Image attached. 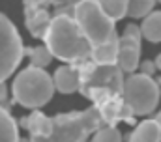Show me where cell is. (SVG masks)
I'll list each match as a JSON object with an SVG mask.
<instances>
[{
	"instance_id": "obj_25",
	"label": "cell",
	"mask_w": 161,
	"mask_h": 142,
	"mask_svg": "<svg viewBox=\"0 0 161 142\" xmlns=\"http://www.w3.org/2000/svg\"><path fill=\"white\" fill-rule=\"evenodd\" d=\"M159 142H161V140H159Z\"/></svg>"
},
{
	"instance_id": "obj_2",
	"label": "cell",
	"mask_w": 161,
	"mask_h": 142,
	"mask_svg": "<svg viewBox=\"0 0 161 142\" xmlns=\"http://www.w3.org/2000/svg\"><path fill=\"white\" fill-rule=\"evenodd\" d=\"M97 106L82 112H68L53 118V129L45 137H30V142H88V137L96 133L101 123Z\"/></svg>"
},
{
	"instance_id": "obj_10",
	"label": "cell",
	"mask_w": 161,
	"mask_h": 142,
	"mask_svg": "<svg viewBox=\"0 0 161 142\" xmlns=\"http://www.w3.org/2000/svg\"><path fill=\"white\" fill-rule=\"evenodd\" d=\"M161 140V127L158 123V120H144L141 122L135 131L129 135V140L127 142H159Z\"/></svg>"
},
{
	"instance_id": "obj_14",
	"label": "cell",
	"mask_w": 161,
	"mask_h": 142,
	"mask_svg": "<svg viewBox=\"0 0 161 142\" xmlns=\"http://www.w3.org/2000/svg\"><path fill=\"white\" fill-rule=\"evenodd\" d=\"M0 142H19V125L8 108L0 105Z\"/></svg>"
},
{
	"instance_id": "obj_22",
	"label": "cell",
	"mask_w": 161,
	"mask_h": 142,
	"mask_svg": "<svg viewBox=\"0 0 161 142\" xmlns=\"http://www.w3.org/2000/svg\"><path fill=\"white\" fill-rule=\"evenodd\" d=\"M156 120H158V123H159V127H161V112L158 114V116H156Z\"/></svg>"
},
{
	"instance_id": "obj_8",
	"label": "cell",
	"mask_w": 161,
	"mask_h": 142,
	"mask_svg": "<svg viewBox=\"0 0 161 142\" xmlns=\"http://www.w3.org/2000/svg\"><path fill=\"white\" fill-rule=\"evenodd\" d=\"M141 28L127 25L124 34L118 37V58L116 66L125 73H133L141 64Z\"/></svg>"
},
{
	"instance_id": "obj_23",
	"label": "cell",
	"mask_w": 161,
	"mask_h": 142,
	"mask_svg": "<svg viewBox=\"0 0 161 142\" xmlns=\"http://www.w3.org/2000/svg\"><path fill=\"white\" fill-rule=\"evenodd\" d=\"M19 142H30V139H19Z\"/></svg>"
},
{
	"instance_id": "obj_16",
	"label": "cell",
	"mask_w": 161,
	"mask_h": 142,
	"mask_svg": "<svg viewBox=\"0 0 161 142\" xmlns=\"http://www.w3.org/2000/svg\"><path fill=\"white\" fill-rule=\"evenodd\" d=\"M25 54H28L30 58V64L34 68H47L53 60V54L47 47H32V49H26Z\"/></svg>"
},
{
	"instance_id": "obj_1",
	"label": "cell",
	"mask_w": 161,
	"mask_h": 142,
	"mask_svg": "<svg viewBox=\"0 0 161 142\" xmlns=\"http://www.w3.org/2000/svg\"><path fill=\"white\" fill-rule=\"evenodd\" d=\"M43 37H45V47L51 51L53 58L69 64L90 58L92 45L79 30L75 19L68 15H58L51 19Z\"/></svg>"
},
{
	"instance_id": "obj_19",
	"label": "cell",
	"mask_w": 161,
	"mask_h": 142,
	"mask_svg": "<svg viewBox=\"0 0 161 142\" xmlns=\"http://www.w3.org/2000/svg\"><path fill=\"white\" fill-rule=\"evenodd\" d=\"M141 68H142V73H146V75H152L154 71H156V64L152 62V60H146V62H142V64H139Z\"/></svg>"
},
{
	"instance_id": "obj_13",
	"label": "cell",
	"mask_w": 161,
	"mask_h": 142,
	"mask_svg": "<svg viewBox=\"0 0 161 142\" xmlns=\"http://www.w3.org/2000/svg\"><path fill=\"white\" fill-rule=\"evenodd\" d=\"M141 36L150 43L161 41V11H150L141 25Z\"/></svg>"
},
{
	"instance_id": "obj_18",
	"label": "cell",
	"mask_w": 161,
	"mask_h": 142,
	"mask_svg": "<svg viewBox=\"0 0 161 142\" xmlns=\"http://www.w3.org/2000/svg\"><path fill=\"white\" fill-rule=\"evenodd\" d=\"M90 142H122V133L114 125H101Z\"/></svg>"
},
{
	"instance_id": "obj_11",
	"label": "cell",
	"mask_w": 161,
	"mask_h": 142,
	"mask_svg": "<svg viewBox=\"0 0 161 142\" xmlns=\"http://www.w3.org/2000/svg\"><path fill=\"white\" fill-rule=\"evenodd\" d=\"M21 125H23L25 129H28L32 137H45V135H49L51 129H53V118L41 114L40 110L36 108L28 118H23V120H21Z\"/></svg>"
},
{
	"instance_id": "obj_4",
	"label": "cell",
	"mask_w": 161,
	"mask_h": 142,
	"mask_svg": "<svg viewBox=\"0 0 161 142\" xmlns=\"http://www.w3.org/2000/svg\"><path fill=\"white\" fill-rule=\"evenodd\" d=\"M73 19L77 23L79 30L82 32V36L88 39V43L92 47L118 39L116 28H114V21L109 19L99 9L96 0H80L75 6Z\"/></svg>"
},
{
	"instance_id": "obj_24",
	"label": "cell",
	"mask_w": 161,
	"mask_h": 142,
	"mask_svg": "<svg viewBox=\"0 0 161 142\" xmlns=\"http://www.w3.org/2000/svg\"><path fill=\"white\" fill-rule=\"evenodd\" d=\"M158 84H159V90H161V79H159V82H158Z\"/></svg>"
},
{
	"instance_id": "obj_12",
	"label": "cell",
	"mask_w": 161,
	"mask_h": 142,
	"mask_svg": "<svg viewBox=\"0 0 161 142\" xmlns=\"http://www.w3.org/2000/svg\"><path fill=\"white\" fill-rule=\"evenodd\" d=\"M116 58H118V39L103 45H96L90 51V60L94 64L109 66V64H116Z\"/></svg>"
},
{
	"instance_id": "obj_20",
	"label": "cell",
	"mask_w": 161,
	"mask_h": 142,
	"mask_svg": "<svg viewBox=\"0 0 161 142\" xmlns=\"http://www.w3.org/2000/svg\"><path fill=\"white\" fill-rule=\"evenodd\" d=\"M8 99V86L6 82H0V103H6Z\"/></svg>"
},
{
	"instance_id": "obj_7",
	"label": "cell",
	"mask_w": 161,
	"mask_h": 142,
	"mask_svg": "<svg viewBox=\"0 0 161 142\" xmlns=\"http://www.w3.org/2000/svg\"><path fill=\"white\" fill-rule=\"evenodd\" d=\"M80 73V92L82 96H88L90 90L94 88H101V90H109L113 94H122L124 88V77L122 69L116 64H109V66H101V64H88L86 68L79 69Z\"/></svg>"
},
{
	"instance_id": "obj_3",
	"label": "cell",
	"mask_w": 161,
	"mask_h": 142,
	"mask_svg": "<svg viewBox=\"0 0 161 142\" xmlns=\"http://www.w3.org/2000/svg\"><path fill=\"white\" fill-rule=\"evenodd\" d=\"M13 99L15 103L26 108H40L47 105L54 94V84L53 77L43 69V68H26L23 69L13 80L11 86Z\"/></svg>"
},
{
	"instance_id": "obj_21",
	"label": "cell",
	"mask_w": 161,
	"mask_h": 142,
	"mask_svg": "<svg viewBox=\"0 0 161 142\" xmlns=\"http://www.w3.org/2000/svg\"><path fill=\"white\" fill-rule=\"evenodd\" d=\"M154 64H156V69H159V71H161V54L158 56V58H156V60H154Z\"/></svg>"
},
{
	"instance_id": "obj_5",
	"label": "cell",
	"mask_w": 161,
	"mask_h": 142,
	"mask_svg": "<svg viewBox=\"0 0 161 142\" xmlns=\"http://www.w3.org/2000/svg\"><path fill=\"white\" fill-rule=\"evenodd\" d=\"M159 84L152 79V75L146 73H131L127 79H124L122 97L131 114L146 116L154 112L159 103Z\"/></svg>"
},
{
	"instance_id": "obj_15",
	"label": "cell",
	"mask_w": 161,
	"mask_h": 142,
	"mask_svg": "<svg viewBox=\"0 0 161 142\" xmlns=\"http://www.w3.org/2000/svg\"><path fill=\"white\" fill-rule=\"evenodd\" d=\"M96 4L114 23L127 15V0H96Z\"/></svg>"
},
{
	"instance_id": "obj_17",
	"label": "cell",
	"mask_w": 161,
	"mask_h": 142,
	"mask_svg": "<svg viewBox=\"0 0 161 142\" xmlns=\"http://www.w3.org/2000/svg\"><path fill=\"white\" fill-rule=\"evenodd\" d=\"M154 4L156 0H127V15L133 19L146 17L152 11Z\"/></svg>"
},
{
	"instance_id": "obj_6",
	"label": "cell",
	"mask_w": 161,
	"mask_h": 142,
	"mask_svg": "<svg viewBox=\"0 0 161 142\" xmlns=\"http://www.w3.org/2000/svg\"><path fill=\"white\" fill-rule=\"evenodd\" d=\"M23 56L25 47L15 25L0 13V82H6V79L13 75Z\"/></svg>"
},
{
	"instance_id": "obj_9",
	"label": "cell",
	"mask_w": 161,
	"mask_h": 142,
	"mask_svg": "<svg viewBox=\"0 0 161 142\" xmlns=\"http://www.w3.org/2000/svg\"><path fill=\"white\" fill-rule=\"evenodd\" d=\"M53 84L54 90L60 94H73L80 88V73L79 68L73 66H60L53 75Z\"/></svg>"
}]
</instances>
